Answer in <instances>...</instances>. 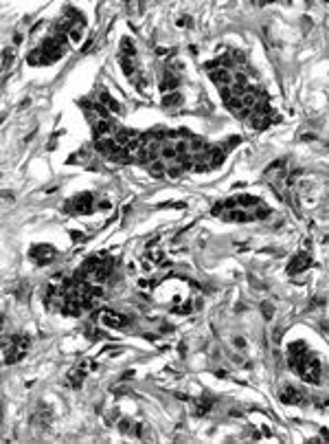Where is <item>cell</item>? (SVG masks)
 <instances>
[{"instance_id": "obj_1", "label": "cell", "mask_w": 329, "mask_h": 444, "mask_svg": "<svg viewBox=\"0 0 329 444\" xmlns=\"http://www.w3.org/2000/svg\"><path fill=\"white\" fill-rule=\"evenodd\" d=\"M97 202L95 198H92V193H77L75 198H70L68 202H66V211H70V214H90V211L97 209Z\"/></svg>"}, {"instance_id": "obj_2", "label": "cell", "mask_w": 329, "mask_h": 444, "mask_svg": "<svg viewBox=\"0 0 329 444\" xmlns=\"http://www.w3.org/2000/svg\"><path fill=\"white\" fill-rule=\"evenodd\" d=\"M29 349V339L27 337H13L11 346H4V361H18Z\"/></svg>"}, {"instance_id": "obj_3", "label": "cell", "mask_w": 329, "mask_h": 444, "mask_svg": "<svg viewBox=\"0 0 329 444\" xmlns=\"http://www.w3.org/2000/svg\"><path fill=\"white\" fill-rule=\"evenodd\" d=\"M31 257L33 262L37 264H49L55 259V249L53 247H46V244H42V247H33L31 249Z\"/></svg>"}, {"instance_id": "obj_4", "label": "cell", "mask_w": 329, "mask_h": 444, "mask_svg": "<svg viewBox=\"0 0 329 444\" xmlns=\"http://www.w3.org/2000/svg\"><path fill=\"white\" fill-rule=\"evenodd\" d=\"M101 323L106 328H123V325H128V317H123L119 313H112V310H106L101 315Z\"/></svg>"}, {"instance_id": "obj_5", "label": "cell", "mask_w": 329, "mask_h": 444, "mask_svg": "<svg viewBox=\"0 0 329 444\" xmlns=\"http://www.w3.org/2000/svg\"><path fill=\"white\" fill-rule=\"evenodd\" d=\"M147 169H149V174H152L154 178H163V176H167V160H163V159L152 160V163L147 165Z\"/></svg>"}, {"instance_id": "obj_6", "label": "cell", "mask_w": 329, "mask_h": 444, "mask_svg": "<svg viewBox=\"0 0 329 444\" xmlns=\"http://www.w3.org/2000/svg\"><path fill=\"white\" fill-rule=\"evenodd\" d=\"M68 40H70V42H75V44H79V42L83 40V20H79V22H75V25H70Z\"/></svg>"}, {"instance_id": "obj_7", "label": "cell", "mask_w": 329, "mask_h": 444, "mask_svg": "<svg viewBox=\"0 0 329 444\" xmlns=\"http://www.w3.org/2000/svg\"><path fill=\"white\" fill-rule=\"evenodd\" d=\"M281 398H283V403H288V405H301L303 403V394H301L299 389H292V387H290V389H285L283 394H281Z\"/></svg>"}, {"instance_id": "obj_8", "label": "cell", "mask_w": 329, "mask_h": 444, "mask_svg": "<svg viewBox=\"0 0 329 444\" xmlns=\"http://www.w3.org/2000/svg\"><path fill=\"white\" fill-rule=\"evenodd\" d=\"M307 264H309V257H307V255H299V257H296L294 262L290 264V271H292V273H299V271H303V268L307 266Z\"/></svg>"}, {"instance_id": "obj_9", "label": "cell", "mask_w": 329, "mask_h": 444, "mask_svg": "<svg viewBox=\"0 0 329 444\" xmlns=\"http://www.w3.org/2000/svg\"><path fill=\"white\" fill-rule=\"evenodd\" d=\"M163 103L164 106H178V103H182V95L180 93H167Z\"/></svg>"}]
</instances>
